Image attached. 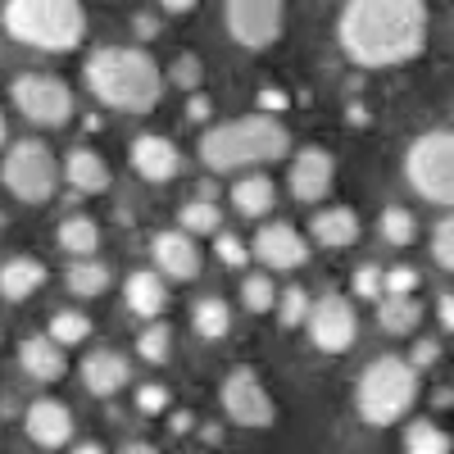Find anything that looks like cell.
Here are the masks:
<instances>
[{"mask_svg":"<svg viewBox=\"0 0 454 454\" xmlns=\"http://www.w3.org/2000/svg\"><path fill=\"white\" fill-rule=\"evenodd\" d=\"M340 46L364 68L409 64L427 46L423 0H350L340 14Z\"/></svg>","mask_w":454,"mask_h":454,"instance_id":"obj_1","label":"cell"},{"mask_svg":"<svg viewBox=\"0 0 454 454\" xmlns=\"http://www.w3.org/2000/svg\"><path fill=\"white\" fill-rule=\"evenodd\" d=\"M87 82L109 109L150 114L164 96V73L145 51L132 46H105L87 64Z\"/></svg>","mask_w":454,"mask_h":454,"instance_id":"obj_2","label":"cell"},{"mask_svg":"<svg viewBox=\"0 0 454 454\" xmlns=\"http://www.w3.org/2000/svg\"><path fill=\"white\" fill-rule=\"evenodd\" d=\"M291 150V132L273 119V114H250V119H232L205 132L200 160L214 173H237L254 164H273Z\"/></svg>","mask_w":454,"mask_h":454,"instance_id":"obj_3","label":"cell"},{"mask_svg":"<svg viewBox=\"0 0 454 454\" xmlns=\"http://www.w3.org/2000/svg\"><path fill=\"white\" fill-rule=\"evenodd\" d=\"M5 32L32 51L68 55L87 36V10H82V0H10Z\"/></svg>","mask_w":454,"mask_h":454,"instance_id":"obj_4","label":"cell"},{"mask_svg":"<svg viewBox=\"0 0 454 454\" xmlns=\"http://www.w3.org/2000/svg\"><path fill=\"white\" fill-rule=\"evenodd\" d=\"M413 395H419V372H413V364H404L395 355H382V359H372L364 368L355 404H359V419L368 427H395L413 409Z\"/></svg>","mask_w":454,"mask_h":454,"instance_id":"obj_5","label":"cell"},{"mask_svg":"<svg viewBox=\"0 0 454 454\" xmlns=\"http://www.w3.org/2000/svg\"><path fill=\"white\" fill-rule=\"evenodd\" d=\"M409 186L432 205H450L454 209V132H427L409 145L404 160Z\"/></svg>","mask_w":454,"mask_h":454,"instance_id":"obj_6","label":"cell"},{"mask_svg":"<svg viewBox=\"0 0 454 454\" xmlns=\"http://www.w3.org/2000/svg\"><path fill=\"white\" fill-rule=\"evenodd\" d=\"M0 182L5 192L23 205H46L55 196V182H59V168H55V155L42 145V141H19L5 150V164H0Z\"/></svg>","mask_w":454,"mask_h":454,"instance_id":"obj_7","label":"cell"},{"mask_svg":"<svg viewBox=\"0 0 454 454\" xmlns=\"http://www.w3.org/2000/svg\"><path fill=\"white\" fill-rule=\"evenodd\" d=\"M10 96H14L23 119L42 123V128H64L73 119V91H68V82L46 78V73H27V78H19L10 87Z\"/></svg>","mask_w":454,"mask_h":454,"instance_id":"obj_8","label":"cell"},{"mask_svg":"<svg viewBox=\"0 0 454 454\" xmlns=\"http://www.w3.org/2000/svg\"><path fill=\"white\" fill-rule=\"evenodd\" d=\"M286 0H227V32L246 51H263L282 36Z\"/></svg>","mask_w":454,"mask_h":454,"instance_id":"obj_9","label":"cell"},{"mask_svg":"<svg viewBox=\"0 0 454 454\" xmlns=\"http://www.w3.org/2000/svg\"><path fill=\"white\" fill-rule=\"evenodd\" d=\"M305 327H309V340L323 350V355H346L359 336V318H355V305L346 295H323L309 305L305 314Z\"/></svg>","mask_w":454,"mask_h":454,"instance_id":"obj_10","label":"cell"},{"mask_svg":"<svg viewBox=\"0 0 454 454\" xmlns=\"http://www.w3.org/2000/svg\"><path fill=\"white\" fill-rule=\"evenodd\" d=\"M223 413L237 427H273V419H278L269 391H263V382L250 368L227 372V382H223Z\"/></svg>","mask_w":454,"mask_h":454,"instance_id":"obj_11","label":"cell"},{"mask_svg":"<svg viewBox=\"0 0 454 454\" xmlns=\"http://www.w3.org/2000/svg\"><path fill=\"white\" fill-rule=\"evenodd\" d=\"M254 259L269 263L273 273H291V269H300V263L309 259V246H305V237H300L295 227L269 223V227H259V237H254Z\"/></svg>","mask_w":454,"mask_h":454,"instance_id":"obj_12","label":"cell"},{"mask_svg":"<svg viewBox=\"0 0 454 454\" xmlns=\"http://www.w3.org/2000/svg\"><path fill=\"white\" fill-rule=\"evenodd\" d=\"M336 182V164L327 150H305V155H295L291 164V196L305 200V205H318Z\"/></svg>","mask_w":454,"mask_h":454,"instance_id":"obj_13","label":"cell"},{"mask_svg":"<svg viewBox=\"0 0 454 454\" xmlns=\"http://www.w3.org/2000/svg\"><path fill=\"white\" fill-rule=\"evenodd\" d=\"M32 445H42V450H64L73 441V413L59 404V400H36L27 409V419H23Z\"/></svg>","mask_w":454,"mask_h":454,"instance_id":"obj_14","label":"cell"},{"mask_svg":"<svg viewBox=\"0 0 454 454\" xmlns=\"http://www.w3.org/2000/svg\"><path fill=\"white\" fill-rule=\"evenodd\" d=\"M150 254H155L160 273L173 278V282H192L200 273V250L186 232H160L155 241H150Z\"/></svg>","mask_w":454,"mask_h":454,"instance_id":"obj_15","label":"cell"},{"mask_svg":"<svg viewBox=\"0 0 454 454\" xmlns=\"http://www.w3.org/2000/svg\"><path fill=\"white\" fill-rule=\"evenodd\" d=\"M132 168L145 177V182H173L182 173V155L177 145L164 141V137H137L132 145Z\"/></svg>","mask_w":454,"mask_h":454,"instance_id":"obj_16","label":"cell"},{"mask_svg":"<svg viewBox=\"0 0 454 454\" xmlns=\"http://www.w3.org/2000/svg\"><path fill=\"white\" fill-rule=\"evenodd\" d=\"M19 364L27 377H36V382H59V377L68 372V359H64V346L51 336H27L23 350H19Z\"/></svg>","mask_w":454,"mask_h":454,"instance_id":"obj_17","label":"cell"},{"mask_svg":"<svg viewBox=\"0 0 454 454\" xmlns=\"http://www.w3.org/2000/svg\"><path fill=\"white\" fill-rule=\"evenodd\" d=\"M82 387L91 395H119L128 387V359L114 350H96L91 359H82Z\"/></svg>","mask_w":454,"mask_h":454,"instance_id":"obj_18","label":"cell"},{"mask_svg":"<svg viewBox=\"0 0 454 454\" xmlns=\"http://www.w3.org/2000/svg\"><path fill=\"white\" fill-rule=\"evenodd\" d=\"M314 241L327 246V250H346L359 241V214L346 209V205H336V209H323L314 218Z\"/></svg>","mask_w":454,"mask_h":454,"instance_id":"obj_19","label":"cell"},{"mask_svg":"<svg viewBox=\"0 0 454 454\" xmlns=\"http://www.w3.org/2000/svg\"><path fill=\"white\" fill-rule=\"evenodd\" d=\"M42 286H46V263H36V259H10L5 269H0V295H5L10 305L36 295Z\"/></svg>","mask_w":454,"mask_h":454,"instance_id":"obj_20","label":"cell"},{"mask_svg":"<svg viewBox=\"0 0 454 454\" xmlns=\"http://www.w3.org/2000/svg\"><path fill=\"white\" fill-rule=\"evenodd\" d=\"M64 177L78 186L82 196H100V192H109V164L96 155V150H73L68 164H64Z\"/></svg>","mask_w":454,"mask_h":454,"instance_id":"obj_21","label":"cell"},{"mask_svg":"<svg viewBox=\"0 0 454 454\" xmlns=\"http://www.w3.org/2000/svg\"><path fill=\"white\" fill-rule=\"evenodd\" d=\"M377 323H382V332H391V336L419 332V323H423L419 295H382V305H377Z\"/></svg>","mask_w":454,"mask_h":454,"instance_id":"obj_22","label":"cell"},{"mask_svg":"<svg viewBox=\"0 0 454 454\" xmlns=\"http://www.w3.org/2000/svg\"><path fill=\"white\" fill-rule=\"evenodd\" d=\"M168 305V291H164V278L160 273H132L128 278V309L141 314V318H160Z\"/></svg>","mask_w":454,"mask_h":454,"instance_id":"obj_23","label":"cell"},{"mask_svg":"<svg viewBox=\"0 0 454 454\" xmlns=\"http://www.w3.org/2000/svg\"><path fill=\"white\" fill-rule=\"evenodd\" d=\"M273 182L263 177V173H250V177H241L237 186H232V205H237V214H246V218H263L273 209Z\"/></svg>","mask_w":454,"mask_h":454,"instance_id":"obj_24","label":"cell"},{"mask_svg":"<svg viewBox=\"0 0 454 454\" xmlns=\"http://www.w3.org/2000/svg\"><path fill=\"white\" fill-rule=\"evenodd\" d=\"M64 286L78 295V300H96V295L109 291V269H105V263H96L91 254L87 259H73L68 273H64Z\"/></svg>","mask_w":454,"mask_h":454,"instance_id":"obj_25","label":"cell"},{"mask_svg":"<svg viewBox=\"0 0 454 454\" xmlns=\"http://www.w3.org/2000/svg\"><path fill=\"white\" fill-rule=\"evenodd\" d=\"M55 241H59V250L87 259V254H96V246H100V227H96L91 218H82V214H73V218H64V223H59Z\"/></svg>","mask_w":454,"mask_h":454,"instance_id":"obj_26","label":"cell"},{"mask_svg":"<svg viewBox=\"0 0 454 454\" xmlns=\"http://www.w3.org/2000/svg\"><path fill=\"white\" fill-rule=\"evenodd\" d=\"M192 323H196V332L205 336V340H223L227 336V327H232V309H227V300H200V305L192 309Z\"/></svg>","mask_w":454,"mask_h":454,"instance_id":"obj_27","label":"cell"},{"mask_svg":"<svg viewBox=\"0 0 454 454\" xmlns=\"http://www.w3.org/2000/svg\"><path fill=\"white\" fill-rule=\"evenodd\" d=\"M404 450L409 454H450V436H445V427L419 419V423H409V432H404Z\"/></svg>","mask_w":454,"mask_h":454,"instance_id":"obj_28","label":"cell"},{"mask_svg":"<svg viewBox=\"0 0 454 454\" xmlns=\"http://www.w3.org/2000/svg\"><path fill=\"white\" fill-rule=\"evenodd\" d=\"M218 227H223V214L209 205V200H192V205H186L182 209V232L186 237H218Z\"/></svg>","mask_w":454,"mask_h":454,"instance_id":"obj_29","label":"cell"},{"mask_svg":"<svg viewBox=\"0 0 454 454\" xmlns=\"http://www.w3.org/2000/svg\"><path fill=\"white\" fill-rule=\"evenodd\" d=\"M51 340H59V346H82V340L91 336V318H82V314H55L51 318V332H46Z\"/></svg>","mask_w":454,"mask_h":454,"instance_id":"obj_30","label":"cell"},{"mask_svg":"<svg viewBox=\"0 0 454 454\" xmlns=\"http://www.w3.org/2000/svg\"><path fill=\"white\" fill-rule=\"evenodd\" d=\"M241 305H246L250 314H269V309L278 305V291H273V278H263V273L246 278V282H241Z\"/></svg>","mask_w":454,"mask_h":454,"instance_id":"obj_31","label":"cell"},{"mask_svg":"<svg viewBox=\"0 0 454 454\" xmlns=\"http://www.w3.org/2000/svg\"><path fill=\"white\" fill-rule=\"evenodd\" d=\"M382 237H387L391 246H409L413 237H419V223H413V214H409V209L391 205V209L382 214Z\"/></svg>","mask_w":454,"mask_h":454,"instance_id":"obj_32","label":"cell"},{"mask_svg":"<svg viewBox=\"0 0 454 454\" xmlns=\"http://www.w3.org/2000/svg\"><path fill=\"white\" fill-rule=\"evenodd\" d=\"M137 355L145 359V364H164L168 355H173V336H168V327H145L141 332V340H137Z\"/></svg>","mask_w":454,"mask_h":454,"instance_id":"obj_33","label":"cell"},{"mask_svg":"<svg viewBox=\"0 0 454 454\" xmlns=\"http://www.w3.org/2000/svg\"><path fill=\"white\" fill-rule=\"evenodd\" d=\"M305 314H309V295L300 291V286H286L282 291V305H278L282 327H300V323H305Z\"/></svg>","mask_w":454,"mask_h":454,"instance_id":"obj_34","label":"cell"},{"mask_svg":"<svg viewBox=\"0 0 454 454\" xmlns=\"http://www.w3.org/2000/svg\"><path fill=\"white\" fill-rule=\"evenodd\" d=\"M432 254H436L441 269L454 273V218H441V223H436V232H432Z\"/></svg>","mask_w":454,"mask_h":454,"instance_id":"obj_35","label":"cell"},{"mask_svg":"<svg viewBox=\"0 0 454 454\" xmlns=\"http://www.w3.org/2000/svg\"><path fill=\"white\" fill-rule=\"evenodd\" d=\"M382 291L387 295H413L419 291V273L413 269H391V273H382Z\"/></svg>","mask_w":454,"mask_h":454,"instance_id":"obj_36","label":"cell"},{"mask_svg":"<svg viewBox=\"0 0 454 454\" xmlns=\"http://www.w3.org/2000/svg\"><path fill=\"white\" fill-rule=\"evenodd\" d=\"M214 250H218V259L227 263V269H241V263L250 259V250L237 241V237H227V232H218V241H214Z\"/></svg>","mask_w":454,"mask_h":454,"instance_id":"obj_37","label":"cell"},{"mask_svg":"<svg viewBox=\"0 0 454 454\" xmlns=\"http://www.w3.org/2000/svg\"><path fill=\"white\" fill-rule=\"evenodd\" d=\"M137 409L155 419V413L168 409V391H164V387H141V391H137Z\"/></svg>","mask_w":454,"mask_h":454,"instance_id":"obj_38","label":"cell"},{"mask_svg":"<svg viewBox=\"0 0 454 454\" xmlns=\"http://www.w3.org/2000/svg\"><path fill=\"white\" fill-rule=\"evenodd\" d=\"M355 295H364V300L382 295V269H359L355 273Z\"/></svg>","mask_w":454,"mask_h":454,"instance_id":"obj_39","label":"cell"},{"mask_svg":"<svg viewBox=\"0 0 454 454\" xmlns=\"http://www.w3.org/2000/svg\"><path fill=\"white\" fill-rule=\"evenodd\" d=\"M173 78H177V87H196V82H200V59H196V55H182V59L173 64Z\"/></svg>","mask_w":454,"mask_h":454,"instance_id":"obj_40","label":"cell"},{"mask_svg":"<svg viewBox=\"0 0 454 454\" xmlns=\"http://www.w3.org/2000/svg\"><path fill=\"white\" fill-rule=\"evenodd\" d=\"M436 355H441V350H436V340H419V346H413V364H419V368H427Z\"/></svg>","mask_w":454,"mask_h":454,"instance_id":"obj_41","label":"cell"},{"mask_svg":"<svg viewBox=\"0 0 454 454\" xmlns=\"http://www.w3.org/2000/svg\"><path fill=\"white\" fill-rule=\"evenodd\" d=\"M436 314H441V327H445V332H454V295H450V291L441 295V305H436Z\"/></svg>","mask_w":454,"mask_h":454,"instance_id":"obj_42","label":"cell"},{"mask_svg":"<svg viewBox=\"0 0 454 454\" xmlns=\"http://www.w3.org/2000/svg\"><path fill=\"white\" fill-rule=\"evenodd\" d=\"M160 5H164L168 14H186V10H196V0H160Z\"/></svg>","mask_w":454,"mask_h":454,"instance_id":"obj_43","label":"cell"},{"mask_svg":"<svg viewBox=\"0 0 454 454\" xmlns=\"http://www.w3.org/2000/svg\"><path fill=\"white\" fill-rule=\"evenodd\" d=\"M119 454H160L155 445H145V441H132V445H123Z\"/></svg>","mask_w":454,"mask_h":454,"instance_id":"obj_44","label":"cell"},{"mask_svg":"<svg viewBox=\"0 0 454 454\" xmlns=\"http://www.w3.org/2000/svg\"><path fill=\"white\" fill-rule=\"evenodd\" d=\"M205 114H209V100L196 96V100H192V119H205Z\"/></svg>","mask_w":454,"mask_h":454,"instance_id":"obj_45","label":"cell"},{"mask_svg":"<svg viewBox=\"0 0 454 454\" xmlns=\"http://www.w3.org/2000/svg\"><path fill=\"white\" fill-rule=\"evenodd\" d=\"M73 454H109V450H105V445H96V441H91V445H78V450H73Z\"/></svg>","mask_w":454,"mask_h":454,"instance_id":"obj_46","label":"cell"},{"mask_svg":"<svg viewBox=\"0 0 454 454\" xmlns=\"http://www.w3.org/2000/svg\"><path fill=\"white\" fill-rule=\"evenodd\" d=\"M5 141H10V123H5V114H0V150H5Z\"/></svg>","mask_w":454,"mask_h":454,"instance_id":"obj_47","label":"cell"},{"mask_svg":"<svg viewBox=\"0 0 454 454\" xmlns=\"http://www.w3.org/2000/svg\"><path fill=\"white\" fill-rule=\"evenodd\" d=\"M0 336H5V332H0Z\"/></svg>","mask_w":454,"mask_h":454,"instance_id":"obj_48","label":"cell"}]
</instances>
